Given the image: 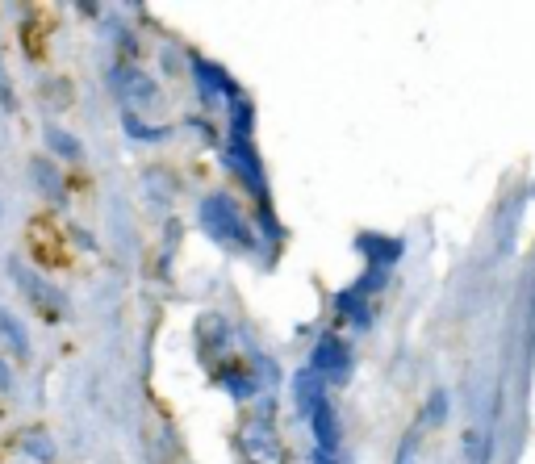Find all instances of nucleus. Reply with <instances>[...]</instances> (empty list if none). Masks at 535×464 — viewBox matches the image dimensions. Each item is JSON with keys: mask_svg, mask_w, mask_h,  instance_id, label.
<instances>
[{"mask_svg": "<svg viewBox=\"0 0 535 464\" xmlns=\"http://www.w3.org/2000/svg\"><path fill=\"white\" fill-rule=\"evenodd\" d=\"M126 134H130V138H147V143H151V138H164L168 130H164V126H143V118H138V113H126Z\"/></svg>", "mask_w": 535, "mask_h": 464, "instance_id": "obj_17", "label": "nucleus"}, {"mask_svg": "<svg viewBox=\"0 0 535 464\" xmlns=\"http://www.w3.org/2000/svg\"><path fill=\"white\" fill-rule=\"evenodd\" d=\"M423 427H427V419H418V423L406 431L402 448H398V464H418V439H423Z\"/></svg>", "mask_w": 535, "mask_h": 464, "instance_id": "obj_16", "label": "nucleus"}, {"mask_svg": "<svg viewBox=\"0 0 535 464\" xmlns=\"http://www.w3.org/2000/svg\"><path fill=\"white\" fill-rule=\"evenodd\" d=\"M310 427H314V439H318V452H335V444H339V419H335V410H331V402H322L314 414H310Z\"/></svg>", "mask_w": 535, "mask_h": 464, "instance_id": "obj_11", "label": "nucleus"}, {"mask_svg": "<svg viewBox=\"0 0 535 464\" xmlns=\"http://www.w3.org/2000/svg\"><path fill=\"white\" fill-rule=\"evenodd\" d=\"M314 464H335V456L331 452H314Z\"/></svg>", "mask_w": 535, "mask_h": 464, "instance_id": "obj_21", "label": "nucleus"}, {"mask_svg": "<svg viewBox=\"0 0 535 464\" xmlns=\"http://www.w3.org/2000/svg\"><path fill=\"white\" fill-rule=\"evenodd\" d=\"M226 164L235 168V176L247 184V189H251L255 197H264V168H260V155H255L251 138L230 134V155H226Z\"/></svg>", "mask_w": 535, "mask_h": 464, "instance_id": "obj_5", "label": "nucleus"}, {"mask_svg": "<svg viewBox=\"0 0 535 464\" xmlns=\"http://www.w3.org/2000/svg\"><path fill=\"white\" fill-rule=\"evenodd\" d=\"M360 251L368 255V264H377L385 272L402 255V243L398 239H381V235H360Z\"/></svg>", "mask_w": 535, "mask_h": 464, "instance_id": "obj_12", "label": "nucleus"}, {"mask_svg": "<svg viewBox=\"0 0 535 464\" xmlns=\"http://www.w3.org/2000/svg\"><path fill=\"white\" fill-rule=\"evenodd\" d=\"M0 343H5L17 360H30V331H26V322H21L13 310H5V306H0Z\"/></svg>", "mask_w": 535, "mask_h": 464, "instance_id": "obj_8", "label": "nucleus"}, {"mask_svg": "<svg viewBox=\"0 0 535 464\" xmlns=\"http://www.w3.org/2000/svg\"><path fill=\"white\" fill-rule=\"evenodd\" d=\"M0 105H5V109H17L13 80H9V67H5V51H0Z\"/></svg>", "mask_w": 535, "mask_h": 464, "instance_id": "obj_18", "label": "nucleus"}, {"mask_svg": "<svg viewBox=\"0 0 535 464\" xmlns=\"http://www.w3.org/2000/svg\"><path fill=\"white\" fill-rule=\"evenodd\" d=\"M109 84H113V97L126 105V113L151 105L159 92H155V80L147 72H138V67H113L109 72Z\"/></svg>", "mask_w": 535, "mask_h": 464, "instance_id": "obj_2", "label": "nucleus"}, {"mask_svg": "<svg viewBox=\"0 0 535 464\" xmlns=\"http://www.w3.org/2000/svg\"><path fill=\"white\" fill-rule=\"evenodd\" d=\"M239 448L251 464H281V439H276V431L268 423H247L243 435H239Z\"/></svg>", "mask_w": 535, "mask_h": 464, "instance_id": "obj_6", "label": "nucleus"}, {"mask_svg": "<svg viewBox=\"0 0 535 464\" xmlns=\"http://www.w3.org/2000/svg\"><path fill=\"white\" fill-rule=\"evenodd\" d=\"M201 230L214 243L222 247H239V251H251V226L243 222V214L235 210V201H230L226 193H214L201 201Z\"/></svg>", "mask_w": 535, "mask_h": 464, "instance_id": "obj_1", "label": "nucleus"}, {"mask_svg": "<svg viewBox=\"0 0 535 464\" xmlns=\"http://www.w3.org/2000/svg\"><path fill=\"white\" fill-rule=\"evenodd\" d=\"M5 268H9V276H13V281L21 285V293H26V297L34 301V306H38L42 314H51V318H55V314L63 310V297H59L51 285H46V281H42V276H38L30 264H21L17 255H9V264H5Z\"/></svg>", "mask_w": 535, "mask_h": 464, "instance_id": "obj_3", "label": "nucleus"}, {"mask_svg": "<svg viewBox=\"0 0 535 464\" xmlns=\"http://www.w3.org/2000/svg\"><path fill=\"white\" fill-rule=\"evenodd\" d=\"M21 444H26V448L34 452V460H51V456H55V444H46L42 435H26Z\"/></svg>", "mask_w": 535, "mask_h": 464, "instance_id": "obj_19", "label": "nucleus"}, {"mask_svg": "<svg viewBox=\"0 0 535 464\" xmlns=\"http://www.w3.org/2000/svg\"><path fill=\"white\" fill-rule=\"evenodd\" d=\"M310 373H318L322 381H343L347 373H352V352H347V343L335 339V335L318 339L314 356H310Z\"/></svg>", "mask_w": 535, "mask_h": 464, "instance_id": "obj_4", "label": "nucleus"}, {"mask_svg": "<svg viewBox=\"0 0 535 464\" xmlns=\"http://www.w3.org/2000/svg\"><path fill=\"white\" fill-rule=\"evenodd\" d=\"M193 76H197V92H201L205 101H218V97L239 101V84L230 80L218 63H209V59H193Z\"/></svg>", "mask_w": 535, "mask_h": 464, "instance_id": "obj_7", "label": "nucleus"}, {"mask_svg": "<svg viewBox=\"0 0 535 464\" xmlns=\"http://www.w3.org/2000/svg\"><path fill=\"white\" fill-rule=\"evenodd\" d=\"M327 381H322L318 373H297L293 381V398H297V410L301 414H314L322 402H327V389H322Z\"/></svg>", "mask_w": 535, "mask_h": 464, "instance_id": "obj_9", "label": "nucleus"}, {"mask_svg": "<svg viewBox=\"0 0 535 464\" xmlns=\"http://www.w3.org/2000/svg\"><path fill=\"white\" fill-rule=\"evenodd\" d=\"M42 138H46V147H51V155H59V159H84V143L72 130H63L59 122H46Z\"/></svg>", "mask_w": 535, "mask_h": 464, "instance_id": "obj_10", "label": "nucleus"}, {"mask_svg": "<svg viewBox=\"0 0 535 464\" xmlns=\"http://www.w3.org/2000/svg\"><path fill=\"white\" fill-rule=\"evenodd\" d=\"M335 310L352 322V327H372V314H368V306H364V297L356 293V289H347V293H339L335 297Z\"/></svg>", "mask_w": 535, "mask_h": 464, "instance_id": "obj_14", "label": "nucleus"}, {"mask_svg": "<svg viewBox=\"0 0 535 464\" xmlns=\"http://www.w3.org/2000/svg\"><path fill=\"white\" fill-rule=\"evenodd\" d=\"M218 381L226 385L230 398H251L255 393V377L251 373H218Z\"/></svg>", "mask_w": 535, "mask_h": 464, "instance_id": "obj_15", "label": "nucleus"}, {"mask_svg": "<svg viewBox=\"0 0 535 464\" xmlns=\"http://www.w3.org/2000/svg\"><path fill=\"white\" fill-rule=\"evenodd\" d=\"M30 176H34V184H38L42 197L63 201V176H59V168L51 164V159H34V164H30Z\"/></svg>", "mask_w": 535, "mask_h": 464, "instance_id": "obj_13", "label": "nucleus"}, {"mask_svg": "<svg viewBox=\"0 0 535 464\" xmlns=\"http://www.w3.org/2000/svg\"><path fill=\"white\" fill-rule=\"evenodd\" d=\"M9 385H13V373H9V364L0 360V393H9Z\"/></svg>", "mask_w": 535, "mask_h": 464, "instance_id": "obj_20", "label": "nucleus"}]
</instances>
